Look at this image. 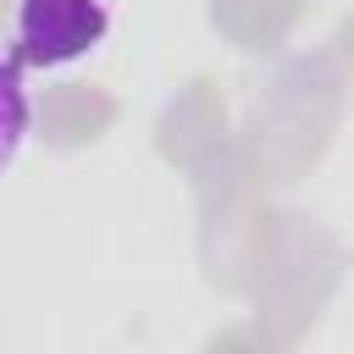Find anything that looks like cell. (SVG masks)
<instances>
[{
    "label": "cell",
    "instance_id": "cell-2",
    "mask_svg": "<svg viewBox=\"0 0 354 354\" xmlns=\"http://www.w3.org/2000/svg\"><path fill=\"white\" fill-rule=\"evenodd\" d=\"M28 133H33V94H28V77L11 55H0V183L11 177V166L22 160L28 149Z\"/></svg>",
    "mask_w": 354,
    "mask_h": 354
},
{
    "label": "cell",
    "instance_id": "cell-1",
    "mask_svg": "<svg viewBox=\"0 0 354 354\" xmlns=\"http://www.w3.org/2000/svg\"><path fill=\"white\" fill-rule=\"evenodd\" d=\"M111 11L100 0H17L11 11V61L33 72H72L100 55Z\"/></svg>",
    "mask_w": 354,
    "mask_h": 354
}]
</instances>
